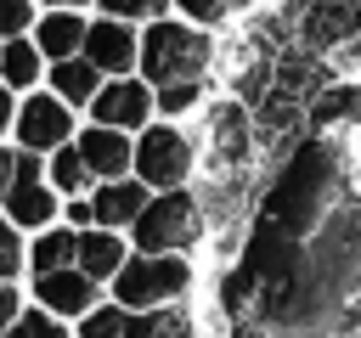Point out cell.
Listing matches in <instances>:
<instances>
[{
  "mask_svg": "<svg viewBox=\"0 0 361 338\" xmlns=\"http://www.w3.org/2000/svg\"><path fill=\"white\" fill-rule=\"evenodd\" d=\"M338 197V146L327 135H299L282 158L276 175L259 197V214H271L276 225H288L293 237H316V225L327 220V203Z\"/></svg>",
  "mask_w": 361,
  "mask_h": 338,
  "instance_id": "obj_1",
  "label": "cell"
},
{
  "mask_svg": "<svg viewBox=\"0 0 361 338\" xmlns=\"http://www.w3.org/2000/svg\"><path fill=\"white\" fill-rule=\"evenodd\" d=\"M214 62H220V51H214V28H203V23H192V17H152V23H141V62H135V73L147 79V84H175V79H209L214 73Z\"/></svg>",
  "mask_w": 361,
  "mask_h": 338,
  "instance_id": "obj_2",
  "label": "cell"
},
{
  "mask_svg": "<svg viewBox=\"0 0 361 338\" xmlns=\"http://www.w3.org/2000/svg\"><path fill=\"white\" fill-rule=\"evenodd\" d=\"M203 225H209V214H203L197 192L169 186V192H152L147 197V208L130 225V242L141 254H192L203 242Z\"/></svg>",
  "mask_w": 361,
  "mask_h": 338,
  "instance_id": "obj_3",
  "label": "cell"
},
{
  "mask_svg": "<svg viewBox=\"0 0 361 338\" xmlns=\"http://www.w3.org/2000/svg\"><path fill=\"white\" fill-rule=\"evenodd\" d=\"M192 282H197L192 254H141V248H130V259L113 270V299L124 310H152V304L186 299Z\"/></svg>",
  "mask_w": 361,
  "mask_h": 338,
  "instance_id": "obj_4",
  "label": "cell"
},
{
  "mask_svg": "<svg viewBox=\"0 0 361 338\" xmlns=\"http://www.w3.org/2000/svg\"><path fill=\"white\" fill-rule=\"evenodd\" d=\"M197 169V141L175 124V118H152L135 130V175L152 186V192H169V186H186Z\"/></svg>",
  "mask_w": 361,
  "mask_h": 338,
  "instance_id": "obj_5",
  "label": "cell"
},
{
  "mask_svg": "<svg viewBox=\"0 0 361 338\" xmlns=\"http://www.w3.org/2000/svg\"><path fill=\"white\" fill-rule=\"evenodd\" d=\"M90 118L96 124H113V130H141V124H152L158 118V101H152V84L141 79V73H113V79H102V90L90 96Z\"/></svg>",
  "mask_w": 361,
  "mask_h": 338,
  "instance_id": "obj_6",
  "label": "cell"
},
{
  "mask_svg": "<svg viewBox=\"0 0 361 338\" xmlns=\"http://www.w3.org/2000/svg\"><path fill=\"white\" fill-rule=\"evenodd\" d=\"M85 56L113 79V73H135L141 62V23L130 17H96L85 28Z\"/></svg>",
  "mask_w": 361,
  "mask_h": 338,
  "instance_id": "obj_7",
  "label": "cell"
},
{
  "mask_svg": "<svg viewBox=\"0 0 361 338\" xmlns=\"http://www.w3.org/2000/svg\"><path fill=\"white\" fill-rule=\"evenodd\" d=\"M34 299L51 310V315H85L90 304H102V282L85 276L79 265H62V270H39L34 276Z\"/></svg>",
  "mask_w": 361,
  "mask_h": 338,
  "instance_id": "obj_8",
  "label": "cell"
},
{
  "mask_svg": "<svg viewBox=\"0 0 361 338\" xmlns=\"http://www.w3.org/2000/svg\"><path fill=\"white\" fill-rule=\"evenodd\" d=\"M68 130H73V107H68L56 90H51V96H28L23 113H17V135H23L28 152H51V146H62Z\"/></svg>",
  "mask_w": 361,
  "mask_h": 338,
  "instance_id": "obj_9",
  "label": "cell"
},
{
  "mask_svg": "<svg viewBox=\"0 0 361 338\" xmlns=\"http://www.w3.org/2000/svg\"><path fill=\"white\" fill-rule=\"evenodd\" d=\"M73 146L85 152V163H90L96 180L135 175V135H130V130H113V124H96V118H90V130H85Z\"/></svg>",
  "mask_w": 361,
  "mask_h": 338,
  "instance_id": "obj_10",
  "label": "cell"
},
{
  "mask_svg": "<svg viewBox=\"0 0 361 338\" xmlns=\"http://www.w3.org/2000/svg\"><path fill=\"white\" fill-rule=\"evenodd\" d=\"M152 186L141 175H118V180H96L90 186V208H96V225H113V231H130L135 214L147 208Z\"/></svg>",
  "mask_w": 361,
  "mask_h": 338,
  "instance_id": "obj_11",
  "label": "cell"
},
{
  "mask_svg": "<svg viewBox=\"0 0 361 338\" xmlns=\"http://www.w3.org/2000/svg\"><path fill=\"white\" fill-rule=\"evenodd\" d=\"M130 248H135V242H130L124 231H113V225H85L73 265H79L85 276H96V282H113V270L130 259Z\"/></svg>",
  "mask_w": 361,
  "mask_h": 338,
  "instance_id": "obj_12",
  "label": "cell"
},
{
  "mask_svg": "<svg viewBox=\"0 0 361 338\" xmlns=\"http://www.w3.org/2000/svg\"><path fill=\"white\" fill-rule=\"evenodd\" d=\"M124 338H197V321L186 310V299L175 304H152V310H130Z\"/></svg>",
  "mask_w": 361,
  "mask_h": 338,
  "instance_id": "obj_13",
  "label": "cell"
},
{
  "mask_svg": "<svg viewBox=\"0 0 361 338\" xmlns=\"http://www.w3.org/2000/svg\"><path fill=\"white\" fill-rule=\"evenodd\" d=\"M85 17L79 11H68V6H51V17H39V34H34V45L51 56V62H62V56H79L85 51Z\"/></svg>",
  "mask_w": 361,
  "mask_h": 338,
  "instance_id": "obj_14",
  "label": "cell"
},
{
  "mask_svg": "<svg viewBox=\"0 0 361 338\" xmlns=\"http://www.w3.org/2000/svg\"><path fill=\"white\" fill-rule=\"evenodd\" d=\"M102 79H107V73H102L85 51H79V56H62V62L51 68V90H56L68 107H90V96L102 90Z\"/></svg>",
  "mask_w": 361,
  "mask_h": 338,
  "instance_id": "obj_15",
  "label": "cell"
},
{
  "mask_svg": "<svg viewBox=\"0 0 361 338\" xmlns=\"http://www.w3.org/2000/svg\"><path fill=\"white\" fill-rule=\"evenodd\" d=\"M6 208H11L17 225H51V214H56V192H51L39 175H17V180L6 186Z\"/></svg>",
  "mask_w": 361,
  "mask_h": 338,
  "instance_id": "obj_16",
  "label": "cell"
},
{
  "mask_svg": "<svg viewBox=\"0 0 361 338\" xmlns=\"http://www.w3.org/2000/svg\"><path fill=\"white\" fill-rule=\"evenodd\" d=\"M39 56H45L39 45H28L23 34H11V39L0 45V79H6L11 90H28V84L39 79Z\"/></svg>",
  "mask_w": 361,
  "mask_h": 338,
  "instance_id": "obj_17",
  "label": "cell"
},
{
  "mask_svg": "<svg viewBox=\"0 0 361 338\" xmlns=\"http://www.w3.org/2000/svg\"><path fill=\"white\" fill-rule=\"evenodd\" d=\"M203 90L209 79H175V84H152V101H158V118H186L203 107Z\"/></svg>",
  "mask_w": 361,
  "mask_h": 338,
  "instance_id": "obj_18",
  "label": "cell"
},
{
  "mask_svg": "<svg viewBox=\"0 0 361 338\" xmlns=\"http://www.w3.org/2000/svg\"><path fill=\"white\" fill-rule=\"evenodd\" d=\"M45 175H51V186H56V192H68V197H79V192H90V186H96V175H90L85 152H79V146H68V141H62V152L51 158V169H45Z\"/></svg>",
  "mask_w": 361,
  "mask_h": 338,
  "instance_id": "obj_19",
  "label": "cell"
},
{
  "mask_svg": "<svg viewBox=\"0 0 361 338\" xmlns=\"http://www.w3.org/2000/svg\"><path fill=\"white\" fill-rule=\"evenodd\" d=\"M73 254H79V231L68 225V231H45V237L28 248V265H34V276H39V270H62V265H73Z\"/></svg>",
  "mask_w": 361,
  "mask_h": 338,
  "instance_id": "obj_20",
  "label": "cell"
},
{
  "mask_svg": "<svg viewBox=\"0 0 361 338\" xmlns=\"http://www.w3.org/2000/svg\"><path fill=\"white\" fill-rule=\"evenodd\" d=\"M124 321H130V310L118 299H107V304H90L79 315V332L73 338H124Z\"/></svg>",
  "mask_w": 361,
  "mask_h": 338,
  "instance_id": "obj_21",
  "label": "cell"
},
{
  "mask_svg": "<svg viewBox=\"0 0 361 338\" xmlns=\"http://www.w3.org/2000/svg\"><path fill=\"white\" fill-rule=\"evenodd\" d=\"M0 338H73V332H68V321H62V315H51V310L39 304V310L17 315V321H11Z\"/></svg>",
  "mask_w": 361,
  "mask_h": 338,
  "instance_id": "obj_22",
  "label": "cell"
},
{
  "mask_svg": "<svg viewBox=\"0 0 361 338\" xmlns=\"http://www.w3.org/2000/svg\"><path fill=\"white\" fill-rule=\"evenodd\" d=\"M107 17H130V23H152L164 11H175V0H96Z\"/></svg>",
  "mask_w": 361,
  "mask_h": 338,
  "instance_id": "obj_23",
  "label": "cell"
},
{
  "mask_svg": "<svg viewBox=\"0 0 361 338\" xmlns=\"http://www.w3.org/2000/svg\"><path fill=\"white\" fill-rule=\"evenodd\" d=\"M175 11L192 17V23H203V28H226V23H231L226 0H175Z\"/></svg>",
  "mask_w": 361,
  "mask_h": 338,
  "instance_id": "obj_24",
  "label": "cell"
},
{
  "mask_svg": "<svg viewBox=\"0 0 361 338\" xmlns=\"http://www.w3.org/2000/svg\"><path fill=\"white\" fill-rule=\"evenodd\" d=\"M23 270V237H17V220L0 214V276H17Z\"/></svg>",
  "mask_w": 361,
  "mask_h": 338,
  "instance_id": "obj_25",
  "label": "cell"
},
{
  "mask_svg": "<svg viewBox=\"0 0 361 338\" xmlns=\"http://www.w3.org/2000/svg\"><path fill=\"white\" fill-rule=\"evenodd\" d=\"M28 23H34V0H0V39L23 34Z\"/></svg>",
  "mask_w": 361,
  "mask_h": 338,
  "instance_id": "obj_26",
  "label": "cell"
},
{
  "mask_svg": "<svg viewBox=\"0 0 361 338\" xmlns=\"http://www.w3.org/2000/svg\"><path fill=\"white\" fill-rule=\"evenodd\" d=\"M68 225H73V231L96 225V208H90V197H68Z\"/></svg>",
  "mask_w": 361,
  "mask_h": 338,
  "instance_id": "obj_27",
  "label": "cell"
},
{
  "mask_svg": "<svg viewBox=\"0 0 361 338\" xmlns=\"http://www.w3.org/2000/svg\"><path fill=\"white\" fill-rule=\"evenodd\" d=\"M17 321V287H6V276H0V332Z\"/></svg>",
  "mask_w": 361,
  "mask_h": 338,
  "instance_id": "obj_28",
  "label": "cell"
},
{
  "mask_svg": "<svg viewBox=\"0 0 361 338\" xmlns=\"http://www.w3.org/2000/svg\"><path fill=\"white\" fill-rule=\"evenodd\" d=\"M11 180H17V152H6V146H0V197H6V186H11Z\"/></svg>",
  "mask_w": 361,
  "mask_h": 338,
  "instance_id": "obj_29",
  "label": "cell"
},
{
  "mask_svg": "<svg viewBox=\"0 0 361 338\" xmlns=\"http://www.w3.org/2000/svg\"><path fill=\"white\" fill-rule=\"evenodd\" d=\"M231 338H276V332H265V327H254V321H231Z\"/></svg>",
  "mask_w": 361,
  "mask_h": 338,
  "instance_id": "obj_30",
  "label": "cell"
},
{
  "mask_svg": "<svg viewBox=\"0 0 361 338\" xmlns=\"http://www.w3.org/2000/svg\"><path fill=\"white\" fill-rule=\"evenodd\" d=\"M11 124V84H0V130Z\"/></svg>",
  "mask_w": 361,
  "mask_h": 338,
  "instance_id": "obj_31",
  "label": "cell"
},
{
  "mask_svg": "<svg viewBox=\"0 0 361 338\" xmlns=\"http://www.w3.org/2000/svg\"><path fill=\"white\" fill-rule=\"evenodd\" d=\"M45 6H68V11H85L90 0H45Z\"/></svg>",
  "mask_w": 361,
  "mask_h": 338,
  "instance_id": "obj_32",
  "label": "cell"
}]
</instances>
